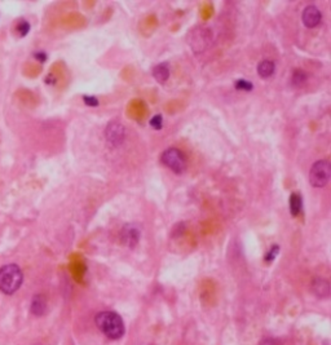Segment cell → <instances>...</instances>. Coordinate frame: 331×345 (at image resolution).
<instances>
[{
    "label": "cell",
    "instance_id": "6da1fadb",
    "mask_svg": "<svg viewBox=\"0 0 331 345\" xmlns=\"http://www.w3.org/2000/svg\"><path fill=\"white\" fill-rule=\"evenodd\" d=\"M95 322L100 331L111 340H118L126 332V327H124L122 317L111 310L100 312L96 315Z\"/></svg>",
    "mask_w": 331,
    "mask_h": 345
},
{
    "label": "cell",
    "instance_id": "8992f818",
    "mask_svg": "<svg viewBox=\"0 0 331 345\" xmlns=\"http://www.w3.org/2000/svg\"><path fill=\"white\" fill-rule=\"evenodd\" d=\"M141 238V227L137 224H126L120 232V240L124 246L134 248L137 246L138 240Z\"/></svg>",
    "mask_w": 331,
    "mask_h": 345
},
{
    "label": "cell",
    "instance_id": "e0dca14e",
    "mask_svg": "<svg viewBox=\"0 0 331 345\" xmlns=\"http://www.w3.org/2000/svg\"><path fill=\"white\" fill-rule=\"evenodd\" d=\"M17 31L20 32L21 36L28 35V32L30 31V24L28 21H21L20 24L17 25Z\"/></svg>",
    "mask_w": 331,
    "mask_h": 345
},
{
    "label": "cell",
    "instance_id": "277c9868",
    "mask_svg": "<svg viewBox=\"0 0 331 345\" xmlns=\"http://www.w3.org/2000/svg\"><path fill=\"white\" fill-rule=\"evenodd\" d=\"M161 159L162 163H163L167 168H170L172 172L178 173V175L185 172V155H184V153H182L180 149H178V148H170V149L165 150L163 154H162Z\"/></svg>",
    "mask_w": 331,
    "mask_h": 345
},
{
    "label": "cell",
    "instance_id": "9a60e30c",
    "mask_svg": "<svg viewBox=\"0 0 331 345\" xmlns=\"http://www.w3.org/2000/svg\"><path fill=\"white\" fill-rule=\"evenodd\" d=\"M278 254H280V246L274 244V246L271 247V250H269L267 256H265V261H267V263H272L273 260L276 259Z\"/></svg>",
    "mask_w": 331,
    "mask_h": 345
},
{
    "label": "cell",
    "instance_id": "52a82bcc",
    "mask_svg": "<svg viewBox=\"0 0 331 345\" xmlns=\"http://www.w3.org/2000/svg\"><path fill=\"white\" fill-rule=\"evenodd\" d=\"M301 21L308 29L317 28L322 21V13L316 5H308L301 13Z\"/></svg>",
    "mask_w": 331,
    "mask_h": 345
},
{
    "label": "cell",
    "instance_id": "2e32d148",
    "mask_svg": "<svg viewBox=\"0 0 331 345\" xmlns=\"http://www.w3.org/2000/svg\"><path fill=\"white\" fill-rule=\"evenodd\" d=\"M150 126L153 127L154 130H162V127H163V118H162L161 114H157V115H154L153 118L150 119Z\"/></svg>",
    "mask_w": 331,
    "mask_h": 345
},
{
    "label": "cell",
    "instance_id": "5bb4252c",
    "mask_svg": "<svg viewBox=\"0 0 331 345\" xmlns=\"http://www.w3.org/2000/svg\"><path fill=\"white\" fill-rule=\"evenodd\" d=\"M234 87H236V90H244V92H250V90H254L253 83L248 82V80H244V79H240V80H237L236 84H234Z\"/></svg>",
    "mask_w": 331,
    "mask_h": 345
},
{
    "label": "cell",
    "instance_id": "d6986e66",
    "mask_svg": "<svg viewBox=\"0 0 331 345\" xmlns=\"http://www.w3.org/2000/svg\"><path fill=\"white\" fill-rule=\"evenodd\" d=\"M35 57L39 60V61H42V62H43V61H45V59H47V56H45V53H44V52H38V53L35 55Z\"/></svg>",
    "mask_w": 331,
    "mask_h": 345
},
{
    "label": "cell",
    "instance_id": "7c38bea8",
    "mask_svg": "<svg viewBox=\"0 0 331 345\" xmlns=\"http://www.w3.org/2000/svg\"><path fill=\"white\" fill-rule=\"evenodd\" d=\"M288 206H290V212L292 216H298L301 212V207H303V199L301 195L298 193H292L288 199Z\"/></svg>",
    "mask_w": 331,
    "mask_h": 345
},
{
    "label": "cell",
    "instance_id": "3957f363",
    "mask_svg": "<svg viewBox=\"0 0 331 345\" xmlns=\"http://www.w3.org/2000/svg\"><path fill=\"white\" fill-rule=\"evenodd\" d=\"M331 177V165L326 159L313 163L309 171V182L313 188L321 189L329 184Z\"/></svg>",
    "mask_w": 331,
    "mask_h": 345
},
{
    "label": "cell",
    "instance_id": "4fadbf2b",
    "mask_svg": "<svg viewBox=\"0 0 331 345\" xmlns=\"http://www.w3.org/2000/svg\"><path fill=\"white\" fill-rule=\"evenodd\" d=\"M307 73H304L303 70H295L292 74V84L296 87L303 86L307 82Z\"/></svg>",
    "mask_w": 331,
    "mask_h": 345
},
{
    "label": "cell",
    "instance_id": "8fae6325",
    "mask_svg": "<svg viewBox=\"0 0 331 345\" xmlns=\"http://www.w3.org/2000/svg\"><path fill=\"white\" fill-rule=\"evenodd\" d=\"M274 71H276V65L273 61H269V60H264L257 65V74L260 75L263 79L271 78L274 74Z\"/></svg>",
    "mask_w": 331,
    "mask_h": 345
},
{
    "label": "cell",
    "instance_id": "9c48e42d",
    "mask_svg": "<svg viewBox=\"0 0 331 345\" xmlns=\"http://www.w3.org/2000/svg\"><path fill=\"white\" fill-rule=\"evenodd\" d=\"M30 310L34 315H43L47 310V299L44 295H35L32 298L31 305H30Z\"/></svg>",
    "mask_w": 331,
    "mask_h": 345
},
{
    "label": "cell",
    "instance_id": "30bf717a",
    "mask_svg": "<svg viewBox=\"0 0 331 345\" xmlns=\"http://www.w3.org/2000/svg\"><path fill=\"white\" fill-rule=\"evenodd\" d=\"M153 76L158 83L165 84L168 78H170V66L167 62L158 63L157 66L153 69Z\"/></svg>",
    "mask_w": 331,
    "mask_h": 345
},
{
    "label": "cell",
    "instance_id": "ac0fdd59",
    "mask_svg": "<svg viewBox=\"0 0 331 345\" xmlns=\"http://www.w3.org/2000/svg\"><path fill=\"white\" fill-rule=\"evenodd\" d=\"M83 101L86 102V105L91 106V107H96L99 106V100L93 96H83Z\"/></svg>",
    "mask_w": 331,
    "mask_h": 345
},
{
    "label": "cell",
    "instance_id": "5b68a950",
    "mask_svg": "<svg viewBox=\"0 0 331 345\" xmlns=\"http://www.w3.org/2000/svg\"><path fill=\"white\" fill-rule=\"evenodd\" d=\"M105 136L111 146L118 148L126 140V128L118 120H113L107 124L106 130H105Z\"/></svg>",
    "mask_w": 331,
    "mask_h": 345
},
{
    "label": "cell",
    "instance_id": "ba28073f",
    "mask_svg": "<svg viewBox=\"0 0 331 345\" xmlns=\"http://www.w3.org/2000/svg\"><path fill=\"white\" fill-rule=\"evenodd\" d=\"M311 288H312V292L319 299L329 298V295H330V283H329L327 279H323V278L313 279Z\"/></svg>",
    "mask_w": 331,
    "mask_h": 345
},
{
    "label": "cell",
    "instance_id": "7a4b0ae2",
    "mask_svg": "<svg viewBox=\"0 0 331 345\" xmlns=\"http://www.w3.org/2000/svg\"><path fill=\"white\" fill-rule=\"evenodd\" d=\"M24 282V274L18 265L8 264L0 269V291L3 294L12 295Z\"/></svg>",
    "mask_w": 331,
    "mask_h": 345
}]
</instances>
